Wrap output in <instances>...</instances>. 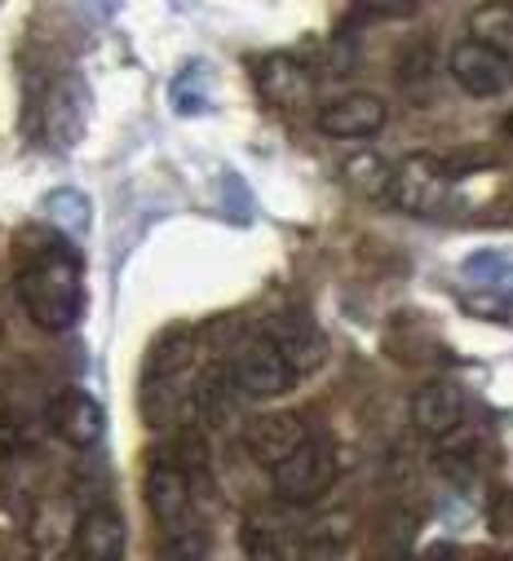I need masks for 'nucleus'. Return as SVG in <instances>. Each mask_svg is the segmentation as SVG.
Wrapping results in <instances>:
<instances>
[{"mask_svg":"<svg viewBox=\"0 0 513 561\" xmlns=\"http://www.w3.org/2000/svg\"><path fill=\"white\" fill-rule=\"evenodd\" d=\"M49 430L71 447V451H93L106 434V415L102 402L84 389H62L49 402Z\"/></svg>","mask_w":513,"mask_h":561,"instance_id":"9","label":"nucleus"},{"mask_svg":"<svg viewBox=\"0 0 513 561\" xmlns=\"http://www.w3.org/2000/svg\"><path fill=\"white\" fill-rule=\"evenodd\" d=\"M390 178H395V164L390 160H380L376 151H363L354 160H345V186L363 199H380V195H390Z\"/></svg>","mask_w":513,"mask_h":561,"instance_id":"22","label":"nucleus"},{"mask_svg":"<svg viewBox=\"0 0 513 561\" xmlns=\"http://www.w3.org/2000/svg\"><path fill=\"white\" fill-rule=\"evenodd\" d=\"M195 358V332L191 328H169L147 358V380H186V367Z\"/></svg>","mask_w":513,"mask_h":561,"instance_id":"17","label":"nucleus"},{"mask_svg":"<svg viewBox=\"0 0 513 561\" xmlns=\"http://www.w3.org/2000/svg\"><path fill=\"white\" fill-rule=\"evenodd\" d=\"M447 71H452V80L469 98H495V93H504L513 84L509 58L495 54V49H487L482 41H469V36L447 54Z\"/></svg>","mask_w":513,"mask_h":561,"instance_id":"8","label":"nucleus"},{"mask_svg":"<svg viewBox=\"0 0 513 561\" xmlns=\"http://www.w3.org/2000/svg\"><path fill=\"white\" fill-rule=\"evenodd\" d=\"M310 443V430H306V420L293 415V411H275V415H262V420H252V430L243 434V447L256 465H266L271 473L293 460L301 447Z\"/></svg>","mask_w":513,"mask_h":561,"instance_id":"10","label":"nucleus"},{"mask_svg":"<svg viewBox=\"0 0 513 561\" xmlns=\"http://www.w3.org/2000/svg\"><path fill=\"white\" fill-rule=\"evenodd\" d=\"M385 119H390V106H385L376 93H345V98H337L332 106L319 111V128L328 137H341V142L380 133Z\"/></svg>","mask_w":513,"mask_h":561,"instance_id":"13","label":"nucleus"},{"mask_svg":"<svg viewBox=\"0 0 513 561\" xmlns=\"http://www.w3.org/2000/svg\"><path fill=\"white\" fill-rule=\"evenodd\" d=\"M482 164H491V151H452V156H443V169H447L452 182L474 173V169H482Z\"/></svg>","mask_w":513,"mask_h":561,"instance_id":"28","label":"nucleus"},{"mask_svg":"<svg viewBox=\"0 0 513 561\" xmlns=\"http://www.w3.org/2000/svg\"><path fill=\"white\" fill-rule=\"evenodd\" d=\"M252 84H256V93H262L271 106H280V111H301V106H310L319 98L315 71L301 58H293V54L256 58L252 62Z\"/></svg>","mask_w":513,"mask_h":561,"instance_id":"5","label":"nucleus"},{"mask_svg":"<svg viewBox=\"0 0 513 561\" xmlns=\"http://www.w3.org/2000/svg\"><path fill=\"white\" fill-rule=\"evenodd\" d=\"M71 557L76 561H124V517L111 504L84 508L80 526H76Z\"/></svg>","mask_w":513,"mask_h":561,"instance_id":"14","label":"nucleus"},{"mask_svg":"<svg viewBox=\"0 0 513 561\" xmlns=\"http://www.w3.org/2000/svg\"><path fill=\"white\" fill-rule=\"evenodd\" d=\"M239 543L248 561H288V543L280 535V526L266 513H248L239 526Z\"/></svg>","mask_w":513,"mask_h":561,"instance_id":"20","label":"nucleus"},{"mask_svg":"<svg viewBox=\"0 0 513 561\" xmlns=\"http://www.w3.org/2000/svg\"><path fill=\"white\" fill-rule=\"evenodd\" d=\"M160 561H204V539L195 535H169L160 543Z\"/></svg>","mask_w":513,"mask_h":561,"instance_id":"27","label":"nucleus"},{"mask_svg":"<svg viewBox=\"0 0 513 561\" xmlns=\"http://www.w3.org/2000/svg\"><path fill=\"white\" fill-rule=\"evenodd\" d=\"M271 478H275L280 500H288V504H315V500L332 486V478H337V456H332L328 443L310 438V443H306L293 460H284Z\"/></svg>","mask_w":513,"mask_h":561,"instance_id":"7","label":"nucleus"},{"mask_svg":"<svg viewBox=\"0 0 513 561\" xmlns=\"http://www.w3.org/2000/svg\"><path fill=\"white\" fill-rule=\"evenodd\" d=\"M89 119V89L76 76H62L45 93V137L54 151H71Z\"/></svg>","mask_w":513,"mask_h":561,"instance_id":"11","label":"nucleus"},{"mask_svg":"<svg viewBox=\"0 0 513 561\" xmlns=\"http://www.w3.org/2000/svg\"><path fill=\"white\" fill-rule=\"evenodd\" d=\"M200 76H204L200 62H191V67L173 80V93H169V98H173V111H178V115H200V111H208V93H204Z\"/></svg>","mask_w":513,"mask_h":561,"instance_id":"25","label":"nucleus"},{"mask_svg":"<svg viewBox=\"0 0 513 561\" xmlns=\"http://www.w3.org/2000/svg\"><path fill=\"white\" fill-rule=\"evenodd\" d=\"M350 539H354V517H350V513H332V517H323V522L306 535V552H310L315 561H328V557H341V552L350 548Z\"/></svg>","mask_w":513,"mask_h":561,"instance_id":"24","label":"nucleus"},{"mask_svg":"<svg viewBox=\"0 0 513 561\" xmlns=\"http://www.w3.org/2000/svg\"><path fill=\"white\" fill-rule=\"evenodd\" d=\"M465 278L474 284V293H495L513 301V252H500V248L474 252L465 261Z\"/></svg>","mask_w":513,"mask_h":561,"instance_id":"18","label":"nucleus"},{"mask_svg":"<svg viewBox=\"0 0 513 561\" xmlns=\"http://www.w3.org/2000/svg\"><path fill=\"white\" fill-rule=\"evenodd\" d=\"M509 128H513V119H509Z\"/></svg>","mask_w":513,"mask_h":561,"instance_id":"33","label":"nucleus"},{"mask_svg":"<svg viewBox=\"0 0 513 561\" xmlns=\"http://www.w3.org/2000/svg\"><path fill=\"white\" fill-rule=\"evenodd\" d=\"M142 407H147L151 425H173L186 411V380H147Z\"/></svg>","mask_w":513,"mask_h":561,"instance_id":"23","label":"nucleus"},{"mask_svg":"<svg viewBox=\"0 0 513 561\" xmlns=\"http://www.w3.org/2000/svg\"><path fill=\"white\" fill-rule=\"evenodd\" d=\"M239 385H235V371H230V363H208L204 371H200V380L191 385V411L204 420L208 430H221L226 420L235 415V407H239Z\"/></svg>","mask_w":513,"mask_h":561,"instance_id":"16","label":"nucleus"},{"mask_svg":"<svg viewBox=\"0 0 513 561\" xmlns=\"http://www.w3.org/2000/svg\"><path fill=\"white\" fill-rule=\"evenodd\" d=\"M460 306L469 310V314H478V319H487V323H513V301L509 297H495V293H465L460 297Z\"/></svg>","mask_w":513,"mask_h":561,"instance_id":"26","label":"nucleus"},{"mask_svg":"<svg viewBox=\"0 0 513 561\" xmlns=\"http://www.w3.org/2000/svg\"><path fill=\"white\" fill-rule=\"evenodd\" d=\"M262 336L284 354V363L293 367V376H310L328 363V336L319 332V323L301 310H280L262 323Z\"/></svg>","mask_w":513,"mask_h":561,"instance_id":"4","label":"nucleus"},{"mask_svg":"<svg viewBox=\"0 0 513 561\" xmlns=\"http://www.w3.org/2000/svg\"><path fill=\"white\" fill-rule=\"evenodd\" d=\"M230 371H235L239 393H243V398H256V402H266V398H284V393L297 385L293 367L284 363V354H280L262 332L239 345V354H235Z\"/></svg>","mask_w":513,"mask_h":561,"instance_id":"3","label":"nucleus"},{"mask_svg":"<svg viewBox=\"0 0 513 561\" xmlns=\"http://www.w3.org/2000/svg\"><path fill=\"white\" fill-rule=\"evenodd\" d=\"M447 557H452V548H438V552H425L421 561H447Z\"/></svg>","mask_w":513,"mask_h":561,"instance_id":"32","label":"nucleus"},{"mask_svg":"<svg viewBox=\"0 0 513 561\" xmlns=\"http://www.w3.org/2000/svg\"><path fill=\"white\" fill-rule=\"evenodd\" d=\"M469 41H482L487 49L513 58V5H478L469 14Z\"/></svg>","mask_w":513,"mask_h":561,"instance_id":"21","label":"nucleus"},{"mask_svg":"<svg viewBox=\"0 0 513 561\" xmlns=\"http://www.w3.org/2000/svg\"><path fill=\"white\" fill-rule=\"evenodd\" d=\"M147 508L169 535H195V491L173 460H156L147 469Z\"/></svg>","mask_w":513,"mask_h":561,"instance_id":"6","label":"nucleus"},{"mask_svg":"<svg viewBox=\"0 0 513 561\" xmlns=\"http://www.w3.org/2000/svg\"><path fill=\"white\" fill-rule=\"evenodd\" d=\"M19 447H23V430H19L14 411H10L5 402H0V460H10Z\"/></svg>","mask_w":513,"mask_h":561,"instance_id":"29","label":"nucleus"},{"mask_svg":"<svg viewBox=\"0 0 513 561\" xmlns=\"http://www.w3.org/2000/svg\"><path fill=\"white\" fill-rule=\"evenodd\" d=\"M45 217L62 230V239H89V230H93V204L84 191H71V186L54 191L45 199Z\"/></svg>","mask_w":513,"mask_h":561,"instance_id":"19","label":"nucleus"},{"mask_svg":"<svg viewBox=\"0 0 513 561\" xmlns=\"http://www.w3.org/2000/svg\"><path fill=\"white\" fill-rule=\"evenodd\" d=\"M76 526H80V513L67 495H49L36 504L32 513V526H27V543L41 561H54L62 548L76 543Z\"/></svg>","mask_w":513,"mask_h":561,"instance_id":"15","label":"nucleus"},{"mask_svg":"<svg viewBox=\"0 0 513 561\" xmlns=\"http://www.w3.org/2000/svg\"><path fill=\"white\" fill-rule=\"evenodd\" d=\"M80 274H84V261H80L76 243L45 239L32 248L14 288H19V301L36 328L67 332L80 323V310H84V278Z\"/></svg>","mask_w":513,"mask_h":561,"instance_id":"1","label":"nucleus"},{"mask_svg":"<svg viewBox=\"0 0 513 561\" xmlns=\"http://www.w3.org/2000/svg\"><path fill=\"white\" fill-rule=\"evenodd\" d=\"M412 425L425 438H452L465 425V389L452 380H430L412 393Z\"/></svg>","mask_w":513,"mask_h":561,"instance_id":"12","label":"nucleus"},{"mask_svg":"<svg viewBox=\"0 0 513 561\" xmlns=\"http://www.w3.org/2000/svg\"><path fill=\"white\" fill-rule=\"evenodd\" d=\"M367 19H412L417 14V5H372V10H363Z\"/></svg>","mask_w":513,"mask_h":561,"instance_id":"31","label":"nucleus"},{"mask_svg":"<svg viewBox=\"0 0 513 561\" xmlns=\"http://www.w3.org/2000/svg\"><path fill=\"white\" fill-rule=\"evenodd\" d=\"M491 530L495 535H513V495H495L491 500Z\"/></svg>","mask_w":513,"mask_h":561,"instance_id":"30","label":"nucleus"},{"mask_svg":"<svg viewBox=\"0 0 513 561\" xmlns=\"http://www.w3.org/2000/svg\"><path fill=\"white\" fill-rule=\"evenodd\" d=\"M447 191H452V178L443 169V156L417 151V156L395 164V178H390V204L395 208H403L412 217H430L447 204Z\"/></svg>","mask_w":513,"mask_h":561,"instance_id":"2","label":"nucleus"}]
</instances>
